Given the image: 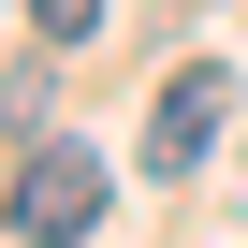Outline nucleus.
<instances>
[{
  "label": "nucleus",
  "instance_id": "7ed1b4c3",
  "mask_svg": "<svg viewBox=\"0 0 248 248\" xmlns=\"http://www.w3.org/2000/svg\"><path fill=\"white\" fill-rule=\"evenodd\" d=\"M30 30H44V44H88V30H102V0H30Z\"/></svg>",
  "mask_w": 248,
  "mask_h": 248
},
{
  "label": "nucleus",
  "instance_id": "f257e3e1",
  "mask_svg": "<svg viewBox=\"0 0 248 248\" xmlns=\"http://www.w3.org/2000/svg\"><path fill=\"white\" fill-rule=\"evenodd\" d=\"M88 219H102V161L73 132H30L15 146V248H88Z\"/></svg>",
  "mask_w": 248,
  "mask_h": 248
},
{
  "label": "nucleus",
  "instance_id": "f03ea898",
  "mask_svg": "<svg viewBox=\"0 0 248 248\" xmlns=\"http://www.w3.org/2000/svg\"><path fill=\"white\" fill-rule=\"evenodd\" d=\"M219 117H233V73H219V59L161 73V102H146V175H190V161L219 146Z\"/></svg>",
  "mask_w": 248,
  "mask_h": 248
}]
</instances>
